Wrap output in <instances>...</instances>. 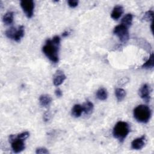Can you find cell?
Here are the masks:
<instances>
[{
    "label": "cell",
    "mask_w": 154,
    "mask_h": 154,
    "mask_svg": "<svg viewBox=\"0 0 154 154\" xmlns=\"http://www.w3.org/2000/svg\"><path fill=\"white\" fill-rule=\"evenodd\" d=\"M13 16H14V14L13 12L8 11L2 17V20L4 24L7 25L11 24L13 22Z\"/></svg>",
    "instance_id": "obj_14"
},
{
    "label": "cell",
    "mask_w": 154,
    "mask_h": 154,
    "mask_svg": "<svg viewBox=\"0 0 154 154\" xmlns=\"http://www.w3.org/2000/svg\"><path fill=\"white\" fill-rule=\"evenodd\" d=\"M52 102V98L48 94H42L40 96L39 103L42 106H48Z\"/></svg>",
    "instance_id": "obj_11"
},
{
    "label": "cell",
    "mask_w": 154,
    "mask_h": 154,
    "mask_svg": "<svg viewBox=\"0 0 154 154\" xmlns=\"http://www.w3.org/2000/svg\"><path fill=\"white\" fill-rule=\"evenodd\" d=\"M66 79V76L64 73L61 70H57L54 76L53 83L55 86H58L61 85Z\"/></svg>",
    "instance_id": "obj_9"
},
{
    "label": "cell",
    "mask_w": 154,
    "mask_h": 154,
    "mask_svg": "<svg viewBox=\"0 0 154 154\" xmlns=\"http://www.w3.org/2000/svg\"><path fill=\"white\" fill-rule=\"evenodd\" d=\"M24 33H25V31H24L23 26H22V25L19 26L18 29H16V31L14 33L13 40L17 42H20L21 38L23 37Z\"/></svg>",
    "instance_id": "obj_12"
},
{
    "label": "cell",
    "mask_w": 154,
    "mask_h": 154,
    "mask_svg": "<svg viewBox=\"0 0 154 154\" xmlns=\"http://www.w3.org/2000/svg\"><path fill=\"white\" fill-rule=\"evenodd\" d=\"M133 114L134 118L138 122L143 123H147L152 115L150 108L146 105H138L134 109Z\"/></svg>",
    "instance_id": "obj_2"
},
{
    "label": "cell",
    "mask_w": 154,
    "mask_h": 154,
    "mask_svg": "<svg viewBox=\"0 0 154 154\" xmlns=\"http://www.w3.org/2000/svg\"><path fill=\"white\" fill-rule=\"evenodd\" d=\"M69 32H68V31H65V32H64L62 34V35H63V37H67V36L69 35Z\"/></svg>",
    "instance_id": "obj_26"
},
{
    "label": "cell",
    "mask_w": 154,
    "mask_h": 154,
    "mask_svg": "<svg viewBox=\"0 0 154 154\" xmlns=\"http://www.w3.org/2000/svg\"><path fill=\"white\" fill-rule=\"evenodd\" d=\"M35 153L37 154H46V153H49V151L45 147H39L37 148L35 150Z\"/></svg>",
    "instance_id": "obj_22"
},
{
    "label": "cell",
    "mask_w": 154,
    "mask_h": 154,
    "mask_svg": "<svg viewBox=\"0 0 154 154\" xmlns=\"http://www.w3.org/2000/svg\"><path fill=\"white\" fill-rule=\"evenodd\" d=\"M113 32L119 37L122 43H126L129 38L128 29L122 24L116 26L114 29Z\"/></svg>",
    "instance_id": "obj_5"
},
{
    "label": "cell",
    "mask_w": 154,
    "mask_h": 154,
    "mask_svg": "<svg viewBox=\"0 0 154 154\" xmlns=\"http://www.w3.org/2000/svg\"><path fill=\"white\" fill-rule=\"evenodd\" d=\"M83 112L82 106L79 104H76L72 109V115L75 117H79Z\"/></svg>",
    "instance_id": "obj_13"
},
{
    "label": "cell",
    "mask_w": 154,
    "mask_h": 154,
    "mask_svg": "<svg viewBox=\"0 0 154 154\" xmlns=\"http://www.w3.org/2000/svg\"><path fill=\"white\" fill-rule=\"evenodd\" d=\"M60 44V38L58 35L54 36L52 39H48L42 48L44 54L55 63L58 62V49Z\"/></svg>",
    "instance_id": "obj_1"
},
{
    "label": "cell",
    "mask_w": 154,
    "mask_h": 154,
    "mask_svg": "<svg viewBox=\"0 0 154 154\" xmlns=\"http://www.w3.org/2000/svg\"><path fill=\"white\" fill-rule=\"evenodd\" d=\"M82 106L83 108V112H84L85 114H90L92 112L94 108L92 102L87 100Z\"/></svg>",
    "instance_id": "obj_17"
},
{
    "label": "cell",
    "mask_w": 154,
    "mask_h": 154,
    "mask_svg": "<svg viewBox=\"0 0 154 154\" xmlns=\"http://www.w3.org/2000/svg\"><path fill=\"white\" fill-rule=\"evenodd\" d=\"M123 13V7L122 5H117L114 7L112 11V13L111 14V16L114 20H117L120 17Z\"/></svg>",
    "instance_id": "obj_10"
},
{
    "label": "cell",
    "mask_w": 154,
    "mask_h": 154,
    "mask_svg": "<svg viewBox=\"0 0 154 154\" xmlns=\"http://www.w3.org/2000/svg\"><path fill=\"white\" fill-rule=\"evenodd\" d=\"M132 19H133V16H132V15L131 14H130V13L127 14H126L122 18V24L125 25L127 28H128L132 24Z\"/></svg>",
    "instance_id": "obj_18"
},
{
    "label": "cell",
    "mask_w": 154,
    "mask_h": 154,
    "mask_svg": "<svg viewBox=\"0 0 154 154\" xmlns=\"http://www.w3.org/2000/svg\"><path fill=\"white\" fill-rule=\"evenodd\" d=\"M55 95H56L57 97H61V96H62V95H63L62 91H61L60 88L56 89L55 91Z\"/></svg>",
    "instance_id": "obj_24"
},
{
    "label": "cell",
    "mask_w": 154,
    "mask_h": 154,
    "mask_svg": "<svg viewBox=\"0 0 154 154\" xmlns=\"http://www.w3.org/2000/svg\"><path fill=\"white\" fill-rule=\"evenodd\" d=\"M69 6L72 8L76 7L78 4V1L76 0H69L67 1Z\"/></svg>",
    "instance_id": "obj_23"
},
{
    "label": "cell",
    "mask_w": 154,
    "mask_h": 154,
    "mask_svg": "<svg viewBox=\"0 0 154 154\" xmlns=\"http://www.w3.org/2000/svg\"><path fill=\"white\" fill-rule=\"evenodd\" d=\"M115 94L118 101L120 102L124 99L126 96V91L123 88H118L115 90Z\"/></svg>",
    "instance_id": "obj_19"
},
{
    "label": "cell",
    "mask_w": 154,
    "mask_h": 154,
    "mask_svg": "<svg viewBox=\"0 0 154 154\" xmlns=\"http://www.w3.org/2000/svg\"><path fill=\"white\" fill-rule=\"evenodd\" d=\"M43 119H44L45 121H48L49 119V114L48 112H46L44 115Z\"/></svg>",
    "instance_id": "obj_25"
},
{
    "label": "cell",
    "mask_w": 154,
    "mask_h": 154,
    "mask_svg": "<svg viewBox=\"0 0 154 154\" xmlns=\"http://www.w3.org/2000/svg\"><path fill=\"white\" fill-rule=\"evenodd\" d=\"M29 133L28 131H25V132H23L18 134L17 135V137L20 139L25 140L29 137Z\"/></svg>",
    "instance_id": "obj_21"
},
{
    "label": "cell",
    "mask_w": 154,
    "mask_h": 154,
    "mask_svg": "<svg viewBox=\"0 0 154 154\" xmlns=\"http://www.w3.org/2000/svg\"><path fill=\"white\" fill-rule=\"evenodd\" d=\"M150 88L147 84L143 85L139 90L140 96L146 102H148L150 101Z\"/></svg>",
    "instance_id": "obj_7"
},
{
    "label": "cell",
    "mask_w": 154,
    "mask_h": 154,
    "mask_svg": "<svg viewBox=\"0 0 154 154\" xmlns=\"http://www.w3.org/2000/svg\"><path fill=\"white\" fill-rule=\"evenodd\" d=\"M130 132L129 125L127 122L120 121L114 126L112 131L114 137L120 142H123Z\"/></svg>",
    "instance_id": "obj_3"
},
{
    "label": "cell",
    "mask_w": 154,
    "mask_h": 154,
    "mask_svg": "<svg viewBox=\"0 0 154 154\" xmlns=\"http://www.w3.org/2000/svg\"><path fill=\"white\" fill-rule=\"evenodd\" d=\"M153 11L152 10L147 11L143 16V19L146 21H153Z\"/></svg>",
    "instance_id": "obj_20"
},
{
    "label": "cell",
    "mask_w": 154,
    "mask_h": 154,
    "mask_svg": "<svg viewBox=\"0 0 154 154\" xmlns=\"http://www.w3.org/2000/svg\"><path fill=\"white\" fill-rule=\"evenodd\" d=\"M146 144V137L143 135L141 137L134 139L131 143V147L134 150H140Z\"/></svg>",
    "instance_id": "obj_8"
},
{
    "label": "cell",
    "mask_w": 154,
    "mask_h": 154,
    "mask_svg": "<svg viewBox=\"0 0 154 154\" xmlns=\"http://www.w3.org/2000/svg\"><path fill=\"white\" fill-rule=\"evenodd\" d=\"M20 6L28 18H31L34 14V2L32 0H22Z\"/></svg>",
    "instance_id": "obj_6"
},
{
    "label": "cell",
    "mask_w": 154,
    "mask_h": 154,
    "mask_svg": "<svg viewBox=\"0 0 154 154\" xmlns=\"http://www.w3.org/2000/svg\"><path fill=\"white\" fill-rule=\"evenodd\" d=\"M96 97L100 100H105L107 99L108 93L105 88H100L96 93Z\"/></svg>",
    "instance_id": "obj_16"
},
{
    "label": "cell",
    "mask_w": 154,
    "mask_h": 154,
    "mask_svg": "<svg viewBox=\"0 0 154 154\" xmlns=\"http://www.w3.org/2000/svg\"><path fill=\"white\" fill-rule=\"evenodd\" d=\"M9 142L11 143L12 150L14 153H20L25 149L24 140L18 138L14 135H10Z\"/></svg>",
    "instance_id": "obj_4"
},
{
    "label": "cell",
    "mask_w": 154,
    "mask_h": 154,
    "mask_svg": "<svg viewBox=\"0 0 154 154\" xmlns=\"http://www.w3.org/2000/svg\"><path fill=\"white\" fill-rule=\"evenodd\" d=\"M154 67V57L153 54L152 53L149 58L142 65L141 67L146 69H153Z\"/></svg>",
    "instance_id": "obj_15"
}]
</instances>
